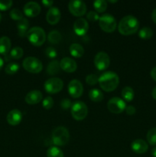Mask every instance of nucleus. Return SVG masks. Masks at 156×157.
<instances>
[{
    "label": "nucleus",
    "instance_id": "24",
    "mask_svg": "<svg viewBox=\"0 0 156 157\" xmlns=\"http://www.w3.org/2000/svg\"><path fill=\"white\" fill-rule=\"evenodd\" d=\"M89 98L93 102H100L103 100V94L99 89H92L89 92Z\"/></svg>",
    "mask_w": 156,
    "mask_h": 157
},
{
    "label": "nucleus",
    "instance_id": "3",
    "mask_svg": "<svg viewBox=\"0 0 156 157\" xmlns=\"http://www.w3.org/2000/svg\"><path fill=\"white\" fill-rule=\"evenodd\" d=\"M29 42L34 46L39 47L46 41V33L44 29L41 27H32L28 30L26 36Z\"/></svg>",
    "mask_w": 156,
    "mask_h": 157
},
{
    "label": "nucleus",
    "instance_id": "1",
    "mask_svg": "<svg viewBox=\"0 0 156 157\" xmlns=\"http://www.w3.org/2000/svg\"><path fill=\"white\" fill-rule=\"evenodd\" d=\"M139 28V20L133 15H126L123 17L118 25V30L122 35H131L136 33Z\"/></svg>",
    "mask_w": 156,
    "mask_h": 157
},
{
    "label": "nucleus",
    "instance_id": "4",
    "mask_svg": "<svg viewBox=\"0 0 156 157\" xmlns=\"http://www.w3.org/2000/svg\"><path fill=\"white\" fill-rule=\"evenodd\" d=\"M54 144L58 147L64 146L70 140V133L68 130L64 127H58L53 130L51 135Z\"/></svg>",
    "mask_w": 156,
    "mask_h": 157
},
{
    "label": "nucleus",
    "instance_id": "32",
    "mask_svg": "<svg viewBox=\"0 0 156 157\" xmlns=\"http://www.w3.org/2000/svg\"><path fill=\"white\" fill-rule=\"evenodd\" d=\"M24 55V51L21 47H15L10 52V57L13 59H20Z\"/></svg>",
    "mask_w": 156,
    "mask_h": 157
},
{
    "label": "nucleus",
    "instance_id": "36",
    "mask_svg": "<svg viewBox=\"0 0 156 157\" xmlns=\"http://www.w3.org/2000/svg\"><path fill=\"white\" fill-rule=\"evenodd\" d=\"M12 1L11 0H6V1H0V10L6 11L11 8L12 6Z\"/></svg>",
    "mask_w": 156,
    "mask_h": 157
},
{
    "label": "nucleus",
    "instance_id": "34",
    "mask_svg": "<svg viewBox=\"0 0 156 157\" xmlns=\"http://www.w3.org/2000/svg\"><path fill=\"white\" fill-rule=\"evenodd\" d=\"M54 100L51 97H46L42 101V106L46 110H50L54 106Z\"/></svg>",
    "mask_w": 156,
    "mask_h": 157
},
{
    "label": "nucleus",
    "instance_id": "10",
    "mask_svg": "<svg viewBox=\"0 0 156 157\" xmlns=\"http://www.w3.org/2000/svg\"><path fill=\"white\" fill-rule=\"evenodd\" d=\"M107 108L111 113L118 114V113H121L124 110H125L126 105H125V102L123 100L116 97V98H111L108 101Z\"/></svg>",
    "mask_w": 156,
    "mask_h": 157
},
{
    "label": "nucleus",
    "instance_id": "37",
    "mask_svg": "<svg viewBox=\"0 0 156 157\" xmlns=\"http://www.w3.org/2000/svg\"><path fill=\"white\" fill-rule=\"evenodd\" d=\"M87 19L90 20L91 21H96L97 20L99 19V16L96 12H93V11H90L87 13Z\"/></svg>",
    "mask_w": 156,
    "mask_h": 157
},
{
    "label": "nucleus",
    "instance_id": "48",
    "mask_svg": "<svg viewBox=\"0 0 156 157\" xmlns=\"http://www.w3.org/2000/svg\"><path fill=\"white\" fill-rule=\"evenodd\" d=\"M1 20H2V15L1 13H0V21H1Z\"/></svg>",
    "mask_w": 156,
    "mask_h": 157
},
{
    "label": "nucleus",
    "instance_id": "2",
    "mask_svg": "<svg viewBox=\"0 0 156 157\" xmlns=\"http://www.w3.org/2000/svg\"><path fill=\"white\" fill-rule=\"evenodd\" d=\"M98 82L102 90L106 92H112L119 86V78L115 72L106 71L100 75Z\"/></svg>",
    "mask_w": 156,
    "mask_h": 157
},
{
    "label": "nucleus",
    "instance_id": "6",
    "mask_svg": "<svg viewBox=\"0 0 156 157\" xmlns=\"http://www.w3.org/2000/svg\"><path fill=\"white\" fill-rule=\"evenodd\" d=\"M22 66L25 71L32 74H38L42 71L43 64L35 57H28L23 61Z\"/></svg>",
    "mask_w": 156,
    "mask_h": 157
},
{
    "label": "nucleus",
    "instance_id": "31",
    "mask_svg": "<svg viewBox=\"0 0 156 157\" xmlns=\"http://www.w3.org/2000/svg\"><path fill=\"white\" fill-rule=\"evenodd\" d=\"M18 70H19V65L15 62L9 63L5 67V71L7 75H15L18 71Z\"/></svg>",
    "mask_w": 156,
    "mask_h": 157
},
{
    "label": "nucleus",
    "instance_id": "43",
    "mask_svg": "<svg viewBox=\"0 0 156 157\" xmlns=\"http://www.w3.org/2000/svg\"><path fill=\"white\" fill-rule=\"evenodd\" d=\"M151 19L154 21V23L156 24V8L152 11V13H151Z\"/></svg>",
    "mask_w": 156,
    "mask_h": 157
},
{
    "label": "nucleus",
    "instance_id": "7",
    "mask_svg": "<svg viewBox=\"0 0 156 157\" xmlns=\"http://www.w3.org/2000/svg\"><path fill=\"white\" fill-rule=\"evenodd\" d=\"M99 25L101 29L107 33H112L114 32L117 25L115 18L110 14H104L99 17Z\"/></svg>",
    "mask_w": 156,
    "mask_h": 157
},
{
    "label": "nucleus",
    "instance_id": "16",
    "mask_svg": "<svg viewBox=\"0 0 156 157\" xmlns=\"http://www.w3.org/2000/svg\"><path fill=\"white\" fill-rule=\"evenodd\" d=\"M61 68L67 73H73L77 68L76 61L70 58H64L60 61Z\"/></svg>",
    "mask_w": 156,
    "mask_h": 157
},
{
    "label": "nucleus",
    "instance_id": "27",
    "mask_svg": "<svg viewBox=\"0 0 156 157\" xmlns=\"http://www.w3.org/2000/svg\"><path fill=\"white\" fill-rule=\"evenodd\" d=\"M47 157H64L62 150L58 147H50L47 150Z\"/></svg>",
    "mask_w": 156,
    "mask_h": 157
},
{
    "label": "nucleus",
    "instance_id": "44",
    "mask_svg": "<svg viewBox=\"0 0 156 157\" xmlns=\"http://www.w3.org/2000/svg\"><path fill=\"white\" fill-rule=\"evenodd\" d=\"M151 96H152V98H154V100H156V87H154V88H153L152 92H151Z\"/></svg>",
    "mask_w": 156,
    "mask_h": 157
},
{
    "label": "nucleus",
    "instance_id": "19",
    "mask_svg": "<svg viewBox=\"0 0 156 157\" xmlns=\"http://www.w3.org/2000/svg\"><path fill=\"white\" fill-rule=\"evenodd\" d=\"M25 102L30 105H34L40 103L42 100V94L40 90H34L28 92L25 96Z\"/></svg>",
    "mask_w": 156,
    "mask_h": 157
},
{
    "label": "nucleus",
    "instance_id": "22",
    "mask_svg": "<svg viewBox=\"0 0 156 157\" xmlns=\"http://www.w3.org/2000/svg\"><path fill=\"white\" fill-rule=\"evenodd\" d=\"M70 53L74 58H81L84 54V49L81 44L73 43L70 46Z\"/></svg>",
    "mask_w": 156,
    "mask_h": 157
},
{
    "label": "nucleus",
    "instance_id": "20",
    "mask_svg": "<svg viewBox=\"0 0 156 157\" xmlns=\"http://www.w3.org/2000/svg\"><path fill=\"white\" fill-rule=\"evenodd\" d=\"M28 27H29V22L28 19L23 18L22 19L18 21L17 24V29H18V35L21 38H24L27 36V33L28 32Z\"/></svg>",
    "mask_w": 156,
    "mask_h": 157
},
{
    "label": "nucleus",
    "instance_id": "25",
    "mask_svg": "<svg viewBox=\"0 0 156 157\" xmlns=\"http://www.w3.org/2000/svg\"><path fill=\"white\" fill-rule=\"evenodd\" d=\"M61 34L58 30H52L47 35V40L51 44H58L61 41Z\"/></svg>",
    "mask_w": 156,
    "mask_h": 157
},
{
    "label": "nucleus",
    "instance_id": "18",
    "mask_svg": "<svg viewBox=\"0 0 156 157\" xmlns=\"http://www.w3.org/2000/svg\"><path fill=\"white\" fill-rule=\"evenodd\" d=\"M6 120L10 125L17 126L21 123L22 120V113L18 109H14L8 113Z\"/></svg>",
    "mask_w": 156,
    "mask_h": 157
},
{
    "label": "nucleus",
    "instance_id": "12",
    "mask_svg": "<svg viewBox=\"0 0 156 157\" xmlns=\"http://www.w3.org/2000/svg\"><path fill=\"white\" fill-rule=\"evenodd\" d=\"M69 94L73 98H78L81 97L84 92L83 84L79 80L73 79L68 84Z\"/></svg>",
    "mask_w": 156,
    "mask_h": 157
},
{
    "label": "nucleus",
    "instance_id": "40",
    "mask_svg": "<svg viewBox=\"0 0 156 157\" xmlns=\"http://www.w3.org/2000/svg\"><path fill=\"white\" fill-rule=\"evenodd\" d=\"M125 112H126V113L128 115L132 116V115H133L136 113V109L135 107L130 105V106H128V107H126V108H125Z\"/></svg>",
    "mask_w": 156,
    "mask_h": 157
},
{
    "label": "nucleus",
    "instance_id": "29",
    "mask_svg": "<svg viewBox=\"0 0 156 157\" xmlns=\"http://www.w3.org/2000/svg\"><path fill=\"white\" fill-rule=\"evenodd\" d=\"M139 38L144 40L150 39L153 36V31L152 29L148 27H144L140 29L139 32Z\"/></svg>",
    "mask_w": 156,
    "mask_h": 157
},
{
    "label": "nucleus",
    "instance_id": "8",
    "mask_svg": "<svg viewBox=\"0 0 156 157\" xmlns=\"http://www.w3.org/2000/svg\"><path fill=\"white\" fill-rule=\"evenodd\" d=\"M64 87V82L58 78H51L44 83V89L46 92L50 94H58Z\"/></svg>",
    "mask_w": 156,
    "mask_h": 157
},
{
    "label": "nucleus",
    "instance_id": "39",
    "mask_svg": "<svg viewBox=\"0 0 156 157\" xmlns=\"http://www.w3.org/2000/svg\"><path fill=\"white\" fill-rule=\"evenodd\" d=\"M72 104H71V101H70L69 99H63L61 102V107H62L64 110H67L69 109L70 107H71Z\"/></svg>",
    "mask_w": 156,
    "mask_h": 157
},
{
    "label": "nucleus",
    "instance_id": "30",
    "mask_svg": "<svg viewBox=\"0 0 156 157\" xmlns=\"http://www.w3.org/2000/svg\"><path fill=\"white\" fill-rule=\"evenodd\" d=\"M147 141L151 146H156V127L150 129L147 133Z\"/></svg>",
    "mask_w": 156,
    "mask_h": 157
},
{
    "label": "nucleus",
    "instance_id": "11",
    "mask_svg": "<svg viewBox=\"0 0 156 157\" xmlns=\"http://www.w3.org/2000/svg\"><path fill=\"white\" fill-rule=\"evenodd\" d=\"M110 64V59L108 54L100 52L94 58V65L99 71H104L108 68Z\"/></svg>",
    "mask_w": 156,
    "mask_h": 157
},
{
    "label": "nucleus",
    "instance_id": "5",
    "mask_svg": "<svg viewBox=\"0 0 156 157\" xmlns=\"http://www.w3.org/2000/svg\"><path fill=\"white\" fill-rule=\"evenodd\" d=\"M70 112L73 118L76 121H83L86 118L88 113V108L87 105L82 101H76L72 104Z\"/></svg>",
    "mask_w": 156,
    "mask_h": 157
},
{
    "label": "nucleus",
    "instance_id": "45",
    "mask_svg": "<svg viewBox=\"0 0 156 157\" xmlns=\"http://www.w3.org/2000/svg\"><path fill=\"white\" fill-rule=\"evenodd\" d=\"M151 155H152L153 157H156V147H154V148L151 150Z\"/></svg>",
    "mask_w": 156,
    "mask_h": 157
},
{
    "label": "nucleus",
    "instance_id": "33",
    "mask_svg": "<svg viewBox=\"0 0 156 157\" xmlns=\"http://www.w3.org/2000/svg\"><path fill=\"white\" fill-rule=\"evenodd\" d=\"M9 15H10L12 19L15 20V21H18L23 18L22 12L18 9H12V10L10 12V13H9Z\"/></svg>",
    "mask_w": 156,
    "mask_h": 157
},
{
    "label": "nucleus",
    "instance_id": "28",
    "mask_svg": "<svg viewBox=\"0 0 156 157\" xmlns=\"http://www.w3.org/2000/svg\"><path fill=\"white\" fill-rule=\"evenodd\" d=\"M93 7L97 12L102 13L107 9V2L105 0H96L93 2Z\"/></svg>",
    "mask_w": 156,
    "mask_h": 157
},
{
    "label": "nucleus",
    "instance_id": "14",
    "mask_svg": "<svg viewBox=\"0 0 156 157\" xmlns=\"http://www.w3.org/2000/svg\"><path fill=\"white\" fill-rule=\"evenodd\" d=\"M89 29V24L87 20L84 18H80L75 21L73 24V30L75 33L79 36H83L87 34Z\"/></svg>",
    "mask_w": 156,
    "mask_h": 157
},
{
    "label": "nucleus",
    "instance_id": "35",
    "mask_svg": "<svg viewBox=\"0 0 156 157\" xmlns=\"http://www.w3.org/2000/svg\"><path fill=\"white\" fill-rule=\"evenodd\" d=\"M99 81V78L96 75L94 74H90V75H87L86 78V82L89 84V85L93 86Z\"/></svg>",
    "mask_w": 156,
    "mask_h": 157
},
{
    "label": "nucleus",
    "instance_id": "26",
    "mask_svg": "<svg viewBox=\"0 0 156 157\" xmlns=\"http://www.w3.org/2000/svg\"><path fill=\"white\" fill-rule=\"evenodd\" d=\"M134 90L132 87L126 86V87H123L122 90V97L125 101L130 102L134 98Z\"/></svg>",
    "mask_w": 156,
    "mask_h": 157
},
{
    "label": "nucleus",
    "instance_id": "47",
    "mask_svg": "<svg viewBox=\"0 0 156 157\" xmlns=\"http://www.w3.org/2000/svg\"><path fill=\"white\" fill-rule=\"evenodd\" d=\"M109 2H112V3H116V2H117V1H109Z\"/></svg>",
    "mask_w": 156,
    "mask_h": 157
},
{
    "label": "nucleus",
    "instance_id": "42",
    "mask_svg": "<svg viewBox=\"0 0 156 157\" xmlns=\"http://www.w3.org/2000/svg\"><path fill=\"white\" fill-rule=\"evenodd\" d=\"M151 77L154 81H156V67H153L151 71Z\"/></svg>",
    "mask_w": 156,
    "mask_h": 157
},
{
    "label": "nucleus",
    "instance_id": "17",
    "mask_svg": "<svg viewBox=\"0 0 156 157\" xmlns=\"http://www.w3.org/2000/svg\"><path fill=\"white\" fill-rule=\"evenodd\" d=\"M131 148L134 153L137 154H143L148 151V145L143 140L137 139L132 141L131 144Z\"/></svg>",
    "mask_w": 156,
    "mask_h": 157
},
{
    "label": "nucleus",
    "instance_id": "15",
    "mask_svg": "<svg viewBox=\"0 0 156 157\" xmlns=\"http://www.w3.org/2000/svg\"><path fill=\"white\" fill-rule=\"evenodd\" d=\"M61 17V11L57 7L50 8L46 14V20L49 24L52 25L58 24L60 21Z\"/></svg>",
    "mask_w": 156,
    "mask_h": 157
},
{
    "label": "nucleus",
    "instance_id": "9",
    "mask_svg": "<svg viewBox=\"0 0 156 157\" xmlns=\"http://www.w3.org/2000/svg\"><path fill=\"white\" fill-rule=\"evenodd\" d=\"M68 9L70 13L76 17H81L87 12V6L80 0H71L68 4Z\"/></svg>",
    "mask_w": 156,
    "mask_h": 157
},
{
    "label": "nucleus",
    "instance_id": "21",
    "mask_svg": "<svg viewBox=\"0 0 156 157\" xmlns=\"http://www.w3.org/2000/svg\"><path fill=\"white\" fill-rule=\"evenodd\" d=\"M11 40L7 36H2L0 38V54L3 55H7L8 52L10 51Z\"/></svg>",
    "mask_w": 156,
    "mask_h": 157
},
{
    "label": "nucleus",
    "instance_id": "41",
    "mask_svg": "<svg viewBox=\"0 0 156 157\" xmlns=\"http://www.w3.org/2000/svg\"><path fill=\"white\" fill-rule=\"evenodd\" d=\"M41 3H42L43 6H45V7L51 8L52 5L54 4V2L51 1V0H43V1H41Z\"/></svg>",
    "mask_w": 156,
    "mask_h": 157
},
{
    "label": "nucleus",
    "instance_id": "38",
    "mask_svg": "<svg viewBox=\"0 0 156 157\" xmlns=\"http://www.w3.org/2000/svg\"><path fill=\"white\" fill-rule=\"evenodd\" d=\"M45 54H46V55H47V56L50 58H56L57 55H58V53H57V51L55 50V48H51V47H49L46 49Z\"/></svg>",
    "mask_w": 156,
    "mask_h": 157
},
{
    "label": "nucleus",
    "instance_id": "46",
    "mask_svg": "<svg viewBox=\"0 0 156 157\" xmlns=\"http://www.w3.org/2000/svg\"><path fill=\"white\" fill-rule=\"evenodd\" d=\"M3 64H4V61H3L2 58L0 57V70H1L2 67H3Z\"/></svg>",
    "mask_w": 156,
    "mask_h": 157
},
{
    "label": "nucleus",
    "instance_id": "13",
    "mask_svg": "<svg viewBox=\"0 0 156 157\" xmlns=\"http://www.w3.org/2000/svg\"><path fill=\"white\" fill-rule=\"evenodd\" d=\"M41 6L38 3L35 2H27L24 6L23 12L24 15L30 18H34V17L38 16L41 12Z\"/></svg>",
    "mask_w": 156,
    "mask_h": 157
},
{
    "label": "nucleus",
    "instance_id": "23",
    "mask_svg": "<svg viewBox=\"0 0 156 157\" xmlns=\"http://www.w3.org/2000/svg\"><path fill=\"white\" fill-rule=\"evenodd\" d=\"M61 66H60V62L57 60L51 61L48 64L47 67V73L49 75H58L61 71Z\"/></svg>",
    "mask_w": 156,
    "mask_h": 157
}]
</instances>
